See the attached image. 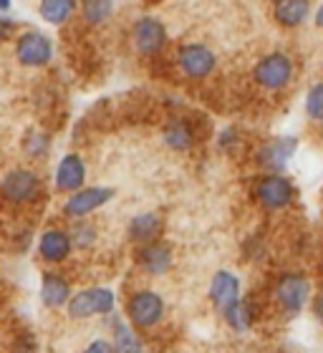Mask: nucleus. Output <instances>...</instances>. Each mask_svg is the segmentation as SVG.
I'll list each match as a JSON object with an SVG mask.
<instances>
[{"mask_svg": "<svg viewBox=\"0 0 323 353\" xmlns=\"http://www.w3.org/2000/svg\"><path fill=\"white\" fill-rule=\"evenodd\" d=\"M111 310H114V293L106 288H88V290H81L68 301V316L76 318V321L99 316V313L104 316Z\"/></svg>", "mask_w": 323, "mask_h": 353, "instance_id": "obj_1", "label": "nucleus"}, {"mask_svg": "<svg viewBox=\"0 0 323 353\" xmlns=\"http://www.w3.org/2000/svg\"><path fill=\"white\" fill-rule=\"evenodd\" d=\"M15 59H18L21 66H28V68L46 66V63L53 59L51 38L43 36V33H38V30L23 33V36L18 38V43H15Z\"/></svg>", "mask_w": 323, "mask_h": 353, "instance_id": "obj_2", "label": "nucleus"}, {"mask_svg": "<svg viewBox=\"0 0 323 353\" xmlns=\"http://www.w3.org/2000/svg\"><path fill=\"white\" fill-rule=\"evenodd\" d=\"M126 313L132 318V323L137 328H152L162 321V313H164V303L157 293L152 290H139L134 293L126 303Z\"/></svg>", "mask_w": 323, "mask_h": 353, "instance_id": "obj_3", "label": "nucleus"}, {"mask_svg": "<svg viewBox=\"0 0 323 353\" xmlns=\"http://www.w3.org/2000/svg\"><path fill=\"white\" fill-rule=\"evenodd\" d=\"M293 76V63L286 53H271L255 66V81L263 88H283Z\"/></svg>", "mask_w": 323, "mask_h": 353, "instance_id": "obj_4", "label": "nucleus"}, {"mask_svg": "<svg viewBox=\"0 0 323 353\" xmlns=\"http://www.w3.org/2000/svg\"><path fill=\"white\" fill-rule=\"evenodd\" d=\"M255 197L265 210H283L293 199V184L280 174L263 176L255 187Z\"/></svg>", "mask_w": 323, "mask_h": 353, "instance_id": "obj_5", "label": "nucleus"}, {"mask_svg": "<svg viewBox=\"0 0 323 353\" xmlns=\"http://www.w3.org/2000/svg\"><path fill=\"white\" fill-rule=\"evenodd\" d=\"M0 190H3L6 199H10L15 205H23V202H30L36 197L38 190H41V182L30 170H13L10 174H6Z\"/></svg>", "mask_w": 323, "mask_h": 353, "instance_id": "obj_6", "label": "nucleus"}, {"mask_svg": "<svg viewBox=\"0 0 323 353\" xmlns=\"http://www.w3.org/2000/svg\"><path fill=\"white\" fill-rule=\"evenodd\" d=\"M167 43V30L157 18H141L134 23V46L144 56H155Z\"/></svg>", "mask_w": 323, "mask_h": 353, "instance_id": "obj_7", "label": "nucleus"}, {"mask_svg": "<svg viewBox=\"0 0 323 353\" xmlns=\"http://www.w3.org/2000/svg\"><path fill=\"white\" fill-rule=\"evenodd\" d=\"M111 197H114V190H111V187H88V190H81L79 187V190L68 197L63 210H66V214H71V217H84V214L94 212V210H99L101 205H106Z\"/></svg>", "mask_w": 323, "mask_h": 353, "instance_id": "obj_8", "label": "nucleus"}, {"mask_svg": "<svg viewBox=\"0 0 323 353\" xmlns=\"http://www.w3.org/2000/svg\"><path fill=\"white\" fill-rule=\"evenodd\" d=\"M179 68L190 79H205L215 68V53L199 43L184 46L182 51H179Z\"/></svg>", "mask_w": 323, "mask_h": 353, "instance_id": "obj_9", "label": "nucleus"}, {"mask_svg": "<svg viewBox=\"0 0 323 353\" xmlns=\"http://www.w3.org/2000/svg\"><path fill=\"white\" fill-rule=\"evenodd\" d=\"M275 295H278V303L283 305V310H288L291 316H295V313L303 308L306 298H309V283H306L301 275H283V278L278 280Z\"/></svg>", "mask_w": 323, "mask_h": 353, "instance_id": "obj_10", "label": "nucleus"}, {"mask_svg": "<svg viewBox=\"0 0 323 353\" xmlns=\"http://www.w3.org/2000/svg\"><path fill=\"white\" fill-rule=\"evenodd\" d=\"M210 301L215 303V308L220 313L228 310L235 301H240V283L233 272L220 270L215 275L213 283H210Z\"/></svg>", "mask_w": 323, "mask_h": 353, "instance_id": "obj_11", "label": "nucleus"}, {"mask_svg": "<svg viewBox=\"0 0 323 353\" xmlns=\"http://www.w3.org/2000/svg\"><path fill=\"white\" fill-rule=\"evenodd\" d=\"M295 152V139L291 137H278V139L268 141L263 149H260V164H263L265 170L271 172H283L286 170V164L291 162V157Z\"/></svg>", "mask_w": 323, "mask_h": 353, "instance_id": "obj_12", "label": "nucleus"}, {"mask_svg": "<svg viewBox=\"0 0 323 353\" xmlns=\"http://www.w3.org/2000/svg\"><path fill=\"white\" fill-rule=\"evenodd\" d=\"M86 179V167L81 162V157L68 154L61 159L59 170H56V187L61 192H76Z\"/></svg>", "mask_w": 323, "mask_h": 353, "instance_id": "obj_13", "label": "nucleus"}, {"mask_svg": "<svg viewBox=\"0 0 323 353\" xmlns=\"http://www.w3.org/2000/svg\"><path fill=\"white\" fill-rule=\"evenodd\" d=\"M71 237L63 232V230H46L41 235V243H38V250H41V258L48 260V263H61V260L68 258L71 252Z\"/></svg>", "mask_w": 323, "mask_h": 353, "instance_id": "obj_14", "label": "nucleus"}, {"mask_svg": "<svg viewBox=\"0 0 323 353\" xmlns=\"http://www.w3.org/2000/svg\"><path fill=\"white\" fill-rule=\"evenodd\" d=\"M139 265L141 270H147L149 275H162L172 268V250L159 243L144 245L139 252Z\"/></svg>", "mask_w": 323, "mask_h": 353, "instance_id": "obj_15", "label": "nucleus"}, {"mask_svg": "<svg viewBox=\"0 0 323 353\" xmlns=\"http://www.w3.org/2000/svg\"><path fill=\"white\" fill-rule=\"evenodd\" d=\"M273 13L283 28H295L309 18V0H275Z\"/></svg>", "mask_w": 323, "mask_h": 353, "instance_id": "obj_16", "label": "nucleus"}, {"mask_svg": "<svg viewBox=\"0 0 323 353\" xmlns=\"http://www.w3.org/2000/svg\"><path fill=\"white\" fill-rule=\"evenodd\" d=\"M71 295V288L61 275H46L43 283H41V301L48 305V308H61L63 303L68 301Z\"/></svg>", "mask_w": 323, "mask_h": 353, "instance_id": "obj_17", "label": "nucleus"}, {"mask_svg": "<svg viewBox=\"0 0 323 353\" xmlns=\"http://www.w3.org/2000/svg\"><path fill=\"white\" fill-rule=\"evenodd\" d=\"M159 230H162L159 214L144 212V214H137V217L132 220V225H129V235H132L134 240L149 243V240H155V237L159 235Z\"/></svg>", "mask_w": 323, "mask_h": 353, "instance_id": "obj_18", "label": "nucleus"}, {"mask_svg": "<svg viewBox=\"0 0 323 353\" xmlns=\"http://www.w3.org/2000/svg\"><path fill=\"white\" fill-rule=\"evenodd\" d=\"M74 10H76V0H41V15L51 26L66 23Z\"/></svg>", "mask_w": 323, "mask_h": 353, "instance_id": "obj_19", "label": "nucleus"}, {"mask_svg": "<svg viewBox=\"0 0 323 353\" xmlns=\"http://www.w3.org/2000/svg\"><path fill=\"white\" fill-rule=\"evenodd\" d=\"M164 141H167L172 149H190L192 141H195V134H192L190 124L187 121H172V124L164 129Z\"/></svg>", "mask_w": 323, "mask_h": 353, "instance_id": "obj_20", "label": "nucleus"}, {"mask_svg": "<svg viewBox=\"0 0 323 353\" xmlns=\"http://www.w3.org/2000/svg\"><path fill=\"white\" fill-rule=\"evenodd\" d=\"M114 0H84V18L91 26H99L111 15Z\"/></svg>", "mask_w": 323, "mask_h": 353, "instance_id": "obj_21", "label": "nucleus"}, {"mask_svg": "<svg viewBox=\"0 0 323 353\" xmlns=\"http://www.w3.org/2000/svg\"><path fill=\"white\" fill-rule=\"evenodd\" d=\"M222 313H225L228 323L233 325L235 331H248V328H250V308H248V303L235 301L228 310H222Z\"/></svg>", "mask_w": 323, "mask_h": 353, "instance_id": "obj_22", "label": "nucleus"}, {"mask_svg": "<svg viewBox=\"0 0 323 353\" xmlns=\"http://www.w3.org/2000/svg\"><path fill=\"white\" fill-rule=\"evenodd\" d=\"M114 348L117 351H139L141 343L126 325H117V336H114Z\"/></svg>", "mask_w": 323, "mask_h": 353, "instance_id": "obj_23", "label": "nucleus"}, {"mask_svg": "<svg viewBox=\"0 0 323 353\" xmlns=\"http://www.w3.org/2000/svg\"><path fill=\"white\" fill-rule=\"evenodd\" d=\"M306 111H309L311 119L323 121V83H316V86L309 91V99H306Z\"/></svg>", "mask_w": 323, "mask_h": 353, "instance_id": "obj_24", "label": "nucleus"}, {"mask_svg": "<svg viewBox=\"0 0 323 353\" xmlns=\"http://www.w3.org/2000/svg\"><path fill=\"white\" fill-rule=\"evenodd\" d=\"M74 237H76V240H79L81 245H88V243H91V240H94V230L86 228V225H84V228H76Z\"/></svg>", "mask_w": 323, "mask_h": 353, "instance_id": "obj_25", "label": "nucleus"}, {"mask_svg": "<svg viewBox=\"0 0 323 353\" xmlns=\"http://www.w3.org/2000/svg\"><path fill=\"white\" fill-rule=\"evenodd\" d=\"M10 33H13V21H6V18H0V41H6Z\"/></svg>", "mask_w": 323, "mask_h": 353, "instance_id": "obj_26", "label": "nucleus"}, {"mask_svg": "<svg viewBox=\"0 0 323 353\" xmlns=\"http://www.w3.org/2000/svg\"><path fill=\"white\" fill-rule=\"evenodd\" d=\"M88 351H96V353H104V351H114V343H106V341H94Z\"/></svg>", "mask_w": 323, "mask_h": 353, "instance_id": "obj_27", "label": "nucleus"}, {"mask_svg": "<svg viewBox=\"0 0 323 353\" xmlns=\"http://www.w3.org/2000/svg\"><path fill=\"white\" fill-rule=\"evenodd\" d=\"M313 310H316V318L323 323V293L316 298V303H313Z\"/></svg>", "mask_w": 323, "mask_h": 353, "instance_id": "obj_28", "label": "nucleus"}, {"mask_svg": "<svg viewBox=\"0 0 323 353\" xmlns=\"http://www.w3.org/2000/svg\"><path fill=\"white\" fill-rule=\"evenodd\" d=\"M316 26L318 28H323V6L318 8V13H316Z\"/></svg>", "mask_w": 323, "mask_h": 353, "instance_id": "obj_29", "label": "nucleus"}, {"mask_svg": "<svg viewBox=\"0 0 323 353\" xmlns=\"http://www.w3.org/2000/svg\"><path fill=\"white\" fill-rule=\"evenodd\" d=\"M10 8V0H0V10H8Z\"/></svg>", "mask_w": 323, "mask_h": 353, "instance_id": "obj_30", "label": "nucleus"}]
</instances>
